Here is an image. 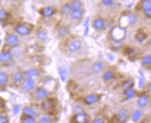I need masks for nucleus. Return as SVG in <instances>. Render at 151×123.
Wrapping results in <instances>:
<instances>
[{"label":"nucleus","instance_id":"1","mask_svg":"<svg viewBox=\"0 0 151 123\" xmlns=\"http://www.w3.org/2000/svg\"><path fill=\"white\" fill-rule=\"evenodd\" d=\"M34 26L29 22H18L14 25V33L18 36H27L33 33Z\"/></svg>","mask_w":151,"mask_h":123},{"label":"nucleus","instance_id":"2","mask_svg":"<svg viewBox=\"0 0 151 123\" xmlns=\"http://www.w3.org/2000/svg\"><path fill=\"white\" fill-rule=\"evenodd\" d=\"M81 48H82V40L76 36L68 39L67 44H65V49H67V52H69V53H76L80 51Z\"/></svg>","mask_w":151,"mask_h":123},{"label":"nucleus","instance_id":"3","mask_svg":"<svg viewBox=\"0 0 151 123\" xmlns=\"http://www.w3.org/2000/svg\"><path fill=\"white\" fill-rule=\"evenodd\" d=\"M125 35H127V31H125V29H122L121 26H119V25L113 26L111 31H109V36H111L113 42H122Z\"/></svg>","mask_w":151,"mask_h":123},{"label":"nucleus","instance_id":"4","mask_svg":"<svg viewBox=\"0 0 151 123\" xmlns=\"http://www.w3.org/2000/svg\"><path fill=\"white\" fill-rule=\"evenodd\" d=\"M56 104H58V100H56L55 97H51V96H50L48 99L43 100V101L40 102V109H42L45 113H51V112H53V110H55Z\"/></svg>","mask_w":151,"mask_h":123},{"label":"nucleus","instance_id":"5","mask_svg":"<svg viewBox=\"0 0 151 123\" xmlns=\"http://www.w3.org/2000/svg\"><path fill=\"white\" fill-rule=\"evenodd\" d=\"M50 95H51V90H48L47 87H38L35 90V92H34V100H37V101H40L42 102L43 100L48 99Z\"/></svg>","mask_w":151,"mask_h":123},{"label":"nucleus","instance_id":"6","mask_svg":"<svg viewBox=\"0 0 151 123\" xmlns=\"http://www.w3.org/2000/svg\"><path fill=\"white\" fill-rule=\"evenodd\" d=\"M150 100H151V96L147 92H142L137 96V106L138 109H145L146 106L150 105Z\"/></svg>","mask_w":151,"mask_h":123},{"label":"nucleus","instance_id":"7","mask_svg":"<svg viewBox=\"0 0 151 123\" xmlns=\"http://www.w3.org/2000/svg\"><path fill=\"white\" fill-rule=\"evenodd\" d=\"M37 82L35 79H24V82L21 83V90H22V92H35L37 90Z\"/></svg>","mask_w":151,"mask_h":123},{"label":"nucleus","instance_id":"8","mask_svg":"<svg viewBox=\"0 0 151 123\" xmlns=\"http://www.w3.org/2000/svg\"><path fill=\"white\" fill-rule=\"evenodd\" d=\"M81 7H82V1H78V0L77 1H69V3H65L61 7V12L64 14H70L74 9L81 8Z\"/></svg>","mask_w":151,"mask_h":123},{"label":"nucleus","instance_id":"9","mask_svg":"<svg viewBox=\"0 0 151 123\" xmlns=\"http://www.w3.org/2000/svg\"><path fill=\"white\" fill-rule=\"evenodd\" d=\"M18 44H20V36L16 33H8L5 36V46L13 48V47H17Z\"/></svg>","mask_w":151,"mask_h":123},{"label":"nucleus","instance_id":"10","mask_svg":"<svg viewBox=\"0 0 151 123\" xmlns=\"http://www.w3.org/2000/svg\"><path fill=\"white\" fill-rule=\"evenodd\" d=\"M106 25H107V22L102 16H96L93 20V22H91V26H93V29L95 31H103L106 29Z\"/></svg>","mask_w":151,"mask_h":123},{"label":"nucleus","instance_id":"11","mask_svg":"<svg viewBox=\"0 0 151 123\" xmlns=\"http://www.w3.org/2000/svg\"><path fill=\"white\" fill-rule=\"evenodd\" d=\"M138 7L142 11L146 18H151V0H142L138 3Z\"/></svg>","mask_w":151,"mask_h":123},{"label":"nucleus","instance_id":"12","mask_svg":"<svg viewBox=\"0 0 151 123\" xmlns=\"http://www.w3.org/2000/svg\"><path fill=\"white\" fill-rule=\"evenodd\" d=\"M24 79H25L24 71H21V70H16V71H13V74L11 75V83L13 84V86H21Z\"/></svg>","mask_w":151,"mask_h":123},{"label":"nucleus","instance_id":"13","mask_svg":"<svg viewBox=\"0 0 151 123\" xmlns=\"http://www.w3.org/2000/svg\"><path fill=\"white\" fill-rule=\"evenodd\" d=\"M39 13L43 18H52L56 14V8L52 7V5H46V7L40 8Z\"/></svg>","mask_w":151,"mask_h":123},{"label":"nucleus","instance_id":"14","mask_svg":"<svg viewBox=\"0 0 151 123\" xmlns=\"http://www.w3.org/2000/svg\"><path fill=\"white\" fill-rule=\"evenodd\" d=\"M99 100H100L99 93H89L83 97V104L87 106H91V105H94V104L99 102Z\"/></svg>","mask_w":151,"mask_h":123},{"label":"nucleus","instance_id":"15","mask_svg":"<svg viewBox=\"0 0 151 123\" xmlns=\"http://www.w3.org/2000/svg\"><path fill=\"white\" fill-rule=\"evenodd\" d=\"M115 117H116V121L119 123H127L128 119L130 118V113L127 109H119Z\"/></svg>","mask_w":151,"mask_h":123},{"label":"nucleus","instance_id":"16","mask_svg":"<svg viewBox=\"0 0 151 123\" xmlns=\"http://www.w3.org/2000/svg\"><path fill=\"white\" fill-rule=\"evenodd\" d=\"M72 123H90L89 115L83 112L74 113V115L72 117Z\"/></svg>","mask_w":151,"mask_h":123},{"label":"nucleus","instance_id":"17","mask_svg":"<svg viewBox=\"0 0 151 123\" xmlns=\"http://www.w3.org/2000/svg\"><path fill=\"white\" fill-rule=\"evenodd\" d=\"M12 61H13V56L9 51L0 52V65H9Z\"/></svg>","mask_w":151,"mask_h":123},{"label":"nucleus","instance_id":"18","mask_svg":"<svg viewBox=\"0 0 151 123\" xmlns=\"http://www.w3.org/2000/svg\"><path fill=\"white\" fill-rule=\"evenodd\" d=\"M83 14H85L83 7H81V8H77V9H74V11L72 12L70 14H69V17H70V20L73 21V22H80L81 20H82Z\"/></svg>","mask_w":151,"mask_h":123},{"label":"nucleus","instance_id":"19","mask_svg":"<svg viewBox=\"0 0 151 123\" xmlns=\"http://www.w3.org/2000/svg\"><path fill=\"white\" fill-rule=\"evenodd\" d=\"M40 75V71L39 69L37 68H33V69H27L26 71H24V77L25 79H35Z\"/></svg>","mask_w":151,"mask_h":123},{"label":"nucleus","instance_id":"20","mask_svg":"<svg viewBox=\"0 0 151 123\" xmlns=\"http://www.w3.org/2000/svg\"><path fill=\"white\" fill-rule=\"evenodd\" d=\"M9 83H11L9 75L5 71H0V90H5Z\"/></svg>","mask_w":151,"mask_h":123},{"label":"nucleus","instance_id":"21","mask_svg":"<svg viewBox=\"0 0 151 123\" xmlns=\"http://www.w3.org/2000/svg\"><path fill=\"white\" fill-rule=\"evenodd\" d=\"M56 33H58L59 38L65 39V38L69 36V27L65 26V25H59V26L56 27Z\"/></svg>","mask_w":151,"mask_h":123},{"label":"nucleus","instance_id":"22","mask_svg":"<svg viewBox=\"0 0 151 123\" xmlns=\"http://www.w3.org/2000/svg\"><path fill=\"white\" fill-rule=\"evenodd\" d=\"M130 119L134 123H139L143 119V112L141 109H136L130 113Z\"/></svg>","mask_w":151,"mask_h":123},{"label":"nucleus","instance_id":"23","mask_svg":"<svg viewBox=\"0 0 151 123\" xmlns=\"http://www.w3.org/2000/svg\"><path fill=\"white\" fill-rule=\"evenodd\" d=\"M134 97H137V91H136V88H134V87L129 88V90H127V91H124V92H122V99H124L125 101H127V100L134 99Z\"/></svg>","mask_w":151,"mask_h":123},{"label":"nucleus","instance_id":"24","mask_svg":"<svg viewBox=\"0 0 151 123\" xmlns=\"http://www.w3.org/2000/svg\"><path fill=\"white\" fill-rule=\"evenodd\" d=\"M129 25H130V20H129L128 12H125V13H122L120 16V20H119V26H121L122 29H125V27H128Z\"/></svg>","mask_w":151,"mask_h":123},{"label":"nucleus","instance_id":"25","mask_svg":"<svg viewBox=\"0 0 151 123\" xmlns=\"http://www.w3.org/2000/svg\"><path fill=\"white\" fill-rule=\"evenodd\" d=\"M104 70V64L102 61H95L93 65H91V73L93 74H98V73Z\"/></svg>","mask_w":151,"mask_h":123},{"label":"nucleus","instance_id":"26","mask_svg":"<svg viewBox=\"0 0 151 123\" xmlns=\"http://www.w3.org/2000/svg\"><path fill=\"white\" fill-rule=\"evenodd\" d=\"M37 38H38V40L39 42H42V43H45L48 40V36H47V31L43 29V27H39V29L37 30Z\"/></svg>","mask_w":151,"mask_h":123},{"label":"nucleus","instance_id":"27","mask_svg":"<svg viewBox=\"0 0 151 123\" xmlns=\"http://www.w3.org/2000/svg\"><path fill=\"white\" fill-rule=\"evenodd\" d=\"M22 115L26 117H35L37 115V110L33 106H24L22 108Z\"/></svg>","mask_w":151,"mask_h":123},{"label":"nucleus","instance_id":"28","mask_svg":"<svg viewBox=\"0 0 151 123\" xmlns=\"http://www.w3.org/2000/svg\"><path fill=\"white\" fill-rule=\"evenodd\" d=\"M102 78H103V80H104L106 83H107V82H111L113 78H115V71H113L112 69H108V70L103 71Z\"/></svg>","mask_w":151,"mask_h":123},{"label":"nucleus","instance_id":"29","mask_svg":"<svg viewBox=\"0 0 151 123\" xmlns=\"http://www.w3.org/2000/svg\"><path fill=\"white\" fill-rule=\"evenodd\" d=\"M136 40L138 43H143L145 40H147V33L143 31V29H139L136 34Z\"/></svg>","mask_w":151,"mask_h":123},{"label":"nucleus","instance_id":"30","mask_svg":"<svg viewBox=\"0 0 151 123\" xmlns=\"http://www.w3.org/2000/svg\"><path fill=\"white\" fill-rule=\"evenodd\" d=\"M132 87H134L133 79H127V80H124L120 84V90H122V92H124V91H127V90H129V88H132Z\"/></svg>","mask_w":151,"mask_h":123},{"label":"nucleus","instance_id":"31","mask_svg":"<svg viewBox=\"0 0 151 123\" xmlns=\"http://www.w3.org/2000/svg\"><path fill=\"white\" fill-rule=\"evenodd\" d=\"M141 65H142L143 68L151 69V55H146V56H143L142 60H141Z\"/></svg>","mask_w":151,"mask_h":123},{"label":"nucleus","instance_id":"32","mask_svg":"<svg viewBox=\"0 0 151 123\" xmlns=\"http://www.w3.org/2000/svg\"><path fill=\"white\" fill-rule=\"evenodd\" d=\"M9 17H11V14H9L8 11H5V9H0V22L8 21Z\"/></svg>","mask_w":151,"mask_h":123},{"label":"nucleus","instance_id":"33","mask_svg":"<svg viewBox=\"0 0 151 123\" xmlns=\"http://www.w3.org/2000/svg\"><path fill=\"white\" fill-rule=\"evenodd\" d=\"M21 123H38V119L35 118V117L22 115V117H21Z\"/></svg>","mask_w":151,"mask_h":123},{"label":"nucleus","instance_id":"34","mask_svg":"<svg viewBox=\"0 0 151 123\" xmlns=\"http://www.w3.org/2000/svg\"><path fill=\"white\" fill-rule=\"evenodd\" d=\"M9 52L12 53V56H13V58L16 57V56H20L21 53H22V48H21V47H13V48H11L9 49Z\"/></svg>","mask_w":151,"mask_h":123},{"label":"nucleus","instance_id":"35","mask_svg":"<svg viewBox=\"0 0 151 123\" xmlns=\"http://www.w3.org/2000/svg\"><path fill=\"white\" fill-rule=\"evenodd\" d=\"M38 123H52V118L48 114H45L38 119Z\"/></svg>","mask_w":151,"mask_h":123},{"label":"nucleus","instance_id":"36","mask_svg":"<svg viewBox=\"0 0 151 123\" xmlns=\"http://www.w3.org/2000/svg\"><path fill=\"white\" fill-rule=\"evenodd\" d=\"M59 74H60V78H61L63 82L67 80V75H68L67 69H65V68H59Z\"/></svg>","mask_w":151,"mask_h":123},{"label":"nucleus","instance_id":"37","mask_svg":"<svg viewBox=\"0 0 151 123\" xmlns=\"http://www.w3.org/2000/svg\"><path fill=\"white\" fill-rule=\"evenodd\" d=\"M125 53H127L129 57H134V56L138 53V51L136 48H127V49H125Z\"/></svg>","mask_w":151,"mask_h":123},{"label":"nucleus","instance_id":"38","mask_svg":"<svg viewBox=\"0 0 151 123\" xmlns=\"http://www.w3.org/2000/svg\"><path fill=\"white\" fill-rule=\"evenodd\" d=\"M100 4H102L103 7H112V5L116 4V3L112 1V0H102V1H100Z\"/></svg>","mask_w":151,"mask_h":123},{"label":"nucleus","instance_id":"39","mask_svg":"<svg viewBox=\"0 0 151 123\" xmlns=\"http://www.w3.org/2000/svg\"><path fill=\"white\" fill-rule=\"evenodd\" d=\"M90 123H107V119L103 118V117H96V118H94Z\"/></svg>","mask_w":151,"mask_h":123},{"label":"nucleus","instance_id":"40","mask_svg":"<svg viewBox=\"0 0 151 123\" xmlns=\"http://www.w3.org/2000/svg\"><path fill=\"white\" fill-rule=\"evenodd\" d=\"M0 123H9V118L4 114H0Z\"/></svg>","mask_w":151,"mask_h":123},{"label":"nucleus","instance_id":"41","mask_svg":"<svg viewBox=\"0 0 151 123\" xmlns=\"http://www.w3.org/2000/svg\"><path fill=\"white\" fill-rule=\"evenodd\" d=\"M146 92L149 93V95H151V82L149 84H147V87H146Z\"/></svg>","mask_w":151,"mask_h":123},{"label":"nucleus","instance_id":"42","mask_svg":"<svg viewBox=\"0 0 151 123\" xmlns=\"http://www.w3.org/2000/svg\"><path fill=\"white\" fill-rule=\"evenodd\" d=\"M112 44H113V47H121L122 42H113V40H112Z\"/></svg>","mask_w":151,"mask_h":123},{"label":"nucleus","instance_id":"43","mask_svg":"<svg viewBox=\"0 0 151 123\" xmlns=\"http://www.w3.org/2000/svg\"><path fill=\"white\" fill-rule=\"evenodd\" d=\"M13 112L16 113V114H17V113L20 112V106H18V105H14V106H13Z\"/></svg>","mask_w":151,"mask_h":123},{"label":"nucleus","instance_id":"44","mask_svg":"<svg viewBox=\"0 0 151 123\" xmlns=\"http://www.w3.org/2000/svg\"><path fill=\"white\" fill-rule=\"evenodd\" d=\"M150 108H151V100H150Z\"/></svg>","mask_w":151,"mask_h":123}]
</instances>
